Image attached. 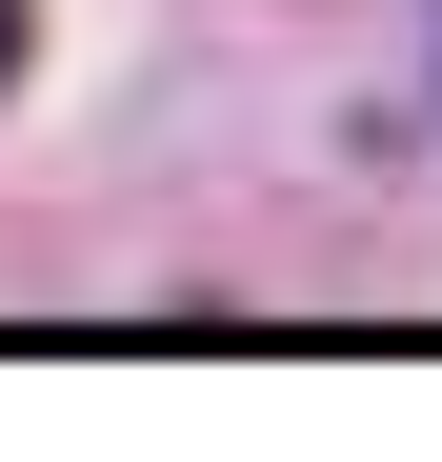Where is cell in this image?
I'll return each instance as SVG.
<instances>
[{"label": "cell", "mask_w": 442, "mask_h": 462, "mask_svg": "<svg viewBox=\"0 0 442 462\" xmlns=\"http://www.w3.org/2000/svg\"><path fill=\"white\" fill-rule=\"evenodd\" d=\"M21 41H41V21H21V0H0V101H21Z\"/></svg>", "instance_id": "6da1fadb"}]
</instances>
